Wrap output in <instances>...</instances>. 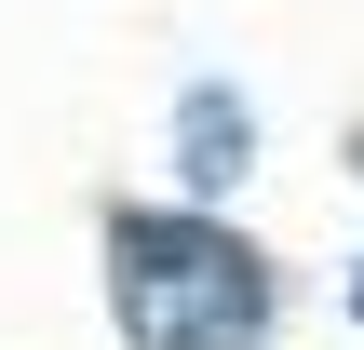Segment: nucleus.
I'll return each mask as SVG.
<instances>
[{"label":"nucleus","instance_id":"f257e3e1","mask_svg":"<svg viewBox=\"0 0 364 350\" xmlns=\"http://www.w3.org/2000/svg\"><path fill=\"white\" fill-rule=\"evenodd\" d=\"M108 324L122 350H270V256L203 202L108 216Z\"/></svg>","mask_w":364,"mask_h":350},{"label":"nucleus","instance_id":"f03ea898","mask_svg":"<svg viewBox=\"0 0 364 350\" xmlns=\"http://www.w3.org/2000/svg\"><path fill=\"white\" fill-rule=\"evenodd\" d=\"M243 162H257V108H243L230 81H189V94H176V175L216 202V189H243Z\"/></svg>","mask_w":364,"mask_h":350}]
</instances>
